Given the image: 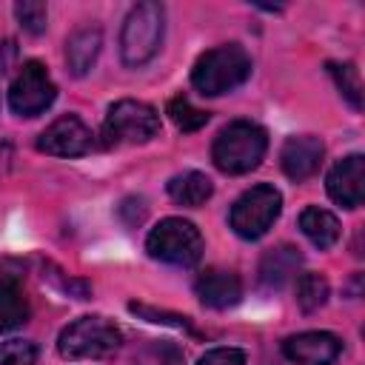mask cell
<instances>
[{"mask_svg": "<svg viewBox=\"0 0 365 365\" xmlns=\"http://www.w3.org/2000/svg\"><path fill=\"white\" fill-rule=\"evenodd\" d=\"M29 319V299L17 279L0 277V334L20 328Z\"/></svg>", "mask_w": 365, "mask_h": 365, "instance_id": "cell-18", "label": "cell"}, {"mask_svg": "<svg viewBox=\"0 0 365 365\" xmlns=\"http://www.w3.org/2000/svg\"><path fill=\"white\" fill-rule=\"evenodd\" d=\"M168 117H171V123H174L182 134L200 131V128L208 123V111H202V108L191 106V100H188V97H182V94H177V97H171V100H168Z\"/></svg>", "mask_w": 365, "mask_h": 365, "instance_id": "cell-20", "label": "cell"}, {"mask_svg": "<svg viewBox=\"0 0 365 365\" xmlns=\"http://www.w3.org/2000/svg\"><path fill=\"white\" fill-rule=\"evenodd\" d=\"M328 291H331V288H328V279H325L322 274L305 271V274L297 277V305H299L305 314L322 308L325 299H328Z\"/></svg>", "mask_w": 365, "mask_h": 365, "instance_id": "cell-19", "label": "cell"}, {"mask_svg": "<svg viewBox=\"0 0 365 365\" xmlns=\"http://www.w3.org/2000/svg\"><path fill=\"white\" fill-rule=\"evenodd\" d=\"M123 345V331L106 317H80L57 336V351L66 359H103Z\"/></svg>", "mask_w": 365, "mask_h": 365, "instance_id": "cell-5", "label": "cell"}, {"mask_svg": "<svg viewBox=\"0 0 365 365\" xmlns=\"http://www.w3.org/2000/svg\"><path fill=\"white\" fill-rule=\"evenodd\" d=\"M197 297L202 305L214 308V311H225V308H234L240 299H242V282L234 271H222V268H208L197 277V285H194Z\"/></svg>", "mask_w": 365, "mask_h": 365, "instance_id": "cell-13", "label": "cell"}, {"mask_svg": "<svg viewBox=\"0 0 365 365\" xmlns=\"http://www.w3.org/2000/svg\"><path fill=\"white\" fill-rule=\"evenodd\" d=\"M145 251L148 257L165 265L194 268L202 259V234L194 222L182 217H165L151 228L145 240Z\"/></svg>", "mask_w": 365, "mask_h": 365, "instance_id": "cell-4", "label": "cell"}, {"mask_svg": "<svg viewBox=\"0 0 365 365\" xmlns=\"http://www.w3.org/2000/svg\"><path fill=\"white\" fill-rule=\"evenodd\" d=\"M163 34H165V9L154 0L137 3L120 31V57L125 66L137 68L145 66L148 60H154V54L163 46Z\"/></svg>", "mask_w": 365, "mask_h": 365, "instance_id": "cell-3", "label": "cell"}, {"mask_svg": "<svg viewBox=\"0 0 365 365\" xmlns=\"http://www.w3.org/2000/svg\"><path fill=\"white\" fill-rule=\"evenodd\" d=\"M328 74L334 77L339 94L359 111L362 108V83H359V68L354 63H328Z\"/></svg>", "mask_w": 365, "mask_h": 365, "instance_id": "cell-21", "label": "cell"}, {"mask_svg": "<svg viewBox=\"0 0 365 365\" xmlns=\"http://www.w3.org/2000/svg\"><path fill=\"white\" fill-rule=\"evenodd\" d=\"M282 354L297 365H334L342 354V339L331 331H302L282 342Z\"/></svg>", "mask_w": 365, "mask_h": 365, "instance_id": "cell-10", "label": "cell"}, {"mask_svg": "<svg viewBox=\"0 0 365 365\" xmlns=\"http://www.w3.org/2000/svg\"><path fill=\"white\" fill-rule=\"evenodd\" d=\"M57 97V86L43 63L29 60L17 71V77L9 86V108L17 117H37L43 114Z\"/></svg>", "mask_w": 365, "mask_h": 365, "instance_id": "cell-8", "label": "cell"}, {"mask_svg": "<svg viewBox=\"0 0 365 365\" xmlns=\"http://www.w3.org/2000/svg\"><path fill=\"white\" fill-rule=\"evenodd\" d=\"M328 197L342 205V208H359L362 197H365V157L362 154H351L342 157L325 180Z\"/></svg>", "mask_w": 365, "mask_h": 365, "instance_id": "cell-11", "label": "cell"}, {"mask_svg": "<svg viewBox=\"0 0 365 365\" xmlns=\"http://www.w3.org/2000/svg\"><path fill=\"white\" fill-rule=\"evenodd\" d=\"M128 308H131L134 314L145 317L148 322H168V325H174V328H185V331H191V334H194L191 322H188L185 317H180V314H165V311H157V308H148V305H137V302H131Z\"/></svg>", "mask_w": 365, "mask_h": 365, "instance_id": "cell-24", "label": "cell"}, {"mask_svg": "<svg viewBox=\"0 0 365 365\" xmlns=\"http://www.w3.org/2000/svg\"><path fill=\"white\" fill-rule=\"evenodd\" d=\"M279 211H282V194L274 185L259 182V185H251L248 191H242L237 197V202L231 205L228 222H231L237 237L259 240L262 234H268V228L274 225Z\"/></svg>", "mask_w": 365, "mask_h": 365, "instance_id": "cell-7", "label": "cell"}, {"mask_svg": "<svg viewBox=\"0 0 365 365\" xmlns=\"http://www.w3.org/2000/svg\"><path fill=\"white\" fill-rule=\"evenodd\" d=\"M322 140L319 137H311V134H297V137H288L282 143V151H279V165L285 171L288 180L294 182H302L308 177L317 174L319 163H322Z\"/></svg>", "mask_w": 365, "mask_h": 365, "instance_id": "cell-12", "label": "cell"}, {"mask_svg": "<svg viewBox=\"0 0 365 365\" xmlns=\"http://www.w3.org/2000/svg\"><path fill=\"white\" fill-rule=\"evenodd\" d=\"M197 365H245V354L240 348H211L197 359Z\"/></svg>", "mask_w": 365, "mask_h": 365, "instance_id": "cell-25", "label": "cell"}, {"mask_svg": "<svg viewBox=\"0 0 365 365\" xmlns=\"http://www.w3.org/2000/svg\"><path fill=\"white\" fill-rule=\"evenodd\" d=\"M14 14H17L23 31H29V34H43L46 31V20H48L46 3H40V0H23V3L14 6Z\"/></svg>", "mask_w": 365, "mask_h": 365, "instance_id": "cell-22", "label": "cell"}, {"mask_svg": "<svg viewBox=\"0 0 365 365\" xmlns=\"http://www.w3.org/2000/svg\"><path fill=\"white\" fill-rule=\"evenodd\" d=\"M165 188H168V197L177 205H188V208L202 205L214 194V182L202 171H182V174L171 177Z\"/></svg>", "mask_w": 365, "mask_h": 365, "instance_id": "cell-17", "label": "cell"}, {"mask_svg": "<svg viewBox=\"0 0 365 365\" xmlns=\"http://www.w3.org/2000/svg\"><path fill=\"white\" fill-rule=\"evenodd\" d=\"M103 46V31L97 26H83L66 40V66L74 77L88 74V68L97 63Z\"/></svg>", "mask_w": 365, "mask_h": 365, "instance_id": "cell-15", "label": "cell"}, {"mask_svg": "<svg viewBox=\"0 0 365 365\" xmlns=\"http://www.w3.org/2000/svg\"><path fill=\"white\" fill-rule=\"evenodd\" d=\"M91 143H94L91 128L74 114L57 117L37 137V148L43 154H51V157H83L91 148Z\"/></svg>", "mask_w": 365, "mask_h": 365, "instance_id": "cell-9", "label": "cell"}, {"mask_svg": "<svg viewBox=\"0 0 365 365\" xmlns=\"http://www.w3.org/2000/svg\"><path fill=\"white\" fill-rule=\"evenodd\" d=\"M160 131V114L143 100H117L103 120V145H137L154 140Z\"/></svg>", "mask_w": 365, "mask_h": 365, "instance_id": "cell-6", "label": "cell"}, {"mask_svg": "<svg viewBox=\"0 0 365 365\" xmlns=\"http://www.w3.org/2000/svg\"><path fill=\"white\" fill-rule=\"evenodd\" d=\"M248 77H251V57L240 43H225L202 51L191 68V86L202 97L228 94L240 88Z\"/></svg>", "mask_w": 365, "mask_h": 365, "instance_id": "cell-1", "label": "cell"}, {"mask_svg": "<svg viewBox=\"0 0 365 365\" xmlns=\"http://www.w3.org/2000/svg\"><path fill=\"white\" fill-rule=\"evenodd\" d=\"M299 231H302V234L308 237V242L317 245L319 251L336 245V242H339V234H342L339 220H336L328 208H319V205H311V208H305V211L299 214Z\"/></svg>", "mask_w": 365, "mask_h": 365, "instance_id": "cell-16", "label": "cell"}, {"mask_svg": "<svg viewBox=\"0 0 365 365\" xmlns=\"http://www.w3.org/2000/svg\"><path fill=\"white\" fill-rule=\"evenodd\" d=\"M268 151V134L251 120H234L214 137L211 160L225 174H248L262 163Z\"/></svg>", "mask_w": 365, "mask_h": 365, "instance_id": "cell-2", "label": "cell"}, {"mask_svg": "<svg viewBox=\"0 0 365 365\" xmlns=\"http://www.w3.org/2000/svg\"><path fill=\"white\" fill-rule=\"evenodd\" d=\"M37 345L29 339L0 342V365H37Z\"/></svg>", "mask_w": 365, "mask_h": 365, "instance_id": "cell-23", "label": "cell"}, {"mask_svg": "<svg viewBox=\"0 0 365 365\" xmlns=\"http://www.w3.org/2000/svg\"><path fill=\"white\" fill-rule=\"evenodd\" d=\"M299 265H302V254H299L297 248H291V245L268 248V251L262 254L259 271H257L259 285H262L265 291H279L282 285H288V282L297 277Z\"/></svg>", "mask_w": 365, "mask_h": 365, "instance_id": "cell-14", "label": "cell"}, {"mask_svg": "<svg viewBox=\"0 0 365 365\" xmlns=\"http://www.w3.org/2000/svg\"><path fill=\"white\" fill-rule=\"evenodd\" d=\"M6 163H9V148L0 145V177H3V171H6Z\"/></svg>", "mask_w": 365, "mask_h": 365, "instance_id": "cell-26", "label": "cell"}]
</instances>
